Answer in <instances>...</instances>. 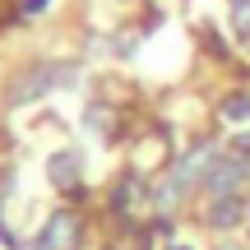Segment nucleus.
Masks as SVG:
<instances>
[{
	"instance_id": "nucleus-1",
	"label": "nucleus",
	"mask_w": 250,
	"mask_h": 250,
	"mask_svg": "<svg viewBox=\"0 0 250 250\" xmlns=\"http://www.w3.org/2000/svg\"><path fill=\"white\" fill-rule=\"evenodd\" d=\"M74 79H79V65H51V61H37V65H28V70L14 79L9 102H14V107H23V102H37V98H46V93L65 88V83H74Z\"/></svg>"
},
{
	"instance_id": "nucleus-2",
	"label": "nucleus",
	"mask_w": 250,
	"mask_h": 250,
	"mask_svg": "<svg viewBox=\"0 0 250 250\" xmlns=\"http://www.w3.org/2000/svg\"><path fill=\"white\" fill-rule=\"evenodd\" d=\"M213 158H218V148H213V144H195V148H190L186 158H181L176 167L167 171V181L158 186V204H162V208H171V204H176V199L186 195L190 186H195V181H204V176H208Z\"/></svg>"
},
{
	"instance_id": "nucleus-3",
	"label": "nucleus",
	"mask_w": 250,
	"mask_h": 250,
	"mask_svg": "<svg viewBox=\"0 0 250 250\" xmlns=\"http://www.w3.org/2000/svg\"><path fill=\"white\" fill-rule=\"evenodd\" d=\"M246 176H250V162L241 158V153H218L213 167H208V176H204V186L213 190V199H218V195H232Z\"/></svg>"
},
{
	"instance_id": "nucleus-4",
	"label": "nucleus",
	"mask_w": 250,
	"mask_h": 250,
	"mask_svg": "<svg viewBox=\"0 0 250 250\" xmlns=\"http://www.w3.org/2000/svg\"><path fill=\"white\" fill-rule=\"evenodd\" d=\"M74 241H79V218L51 213V218H46V227H42V236H37L33 246H23V250H70Z\"/></svg>"
},
{
	"instance_id": "nucleus-5",
	"label": "nucleus",
	"mask_w": 250,
	"mask_h": 250,
	"mask_svg": "<svg viewBox=\"0 0 250 250\" xmlns=\"http://www.w3.org/2000/svg\"><path fill=\"white\" fill-rule=\"evenodd\" d=\"M79 171H83V158L79 153H51V162H46V176H51V186L56 190H70V186H79Z\"/></svg>"
},
{
	"instance_id": "nucleus-6",
	"label": "nucleus",
	"mask_w": 250,
	"mask_h": 250,
	"mask_svg": "<svg viewBox=\"0 0 250 250\" xmlns=\"http://www.w3.org/2000/svg\"><path fill=\"white\" fill-rule=\"evenodd\" d=\"M250 213V208L241 204L236 195H218L213 204H208V227H218V232H227V227H236L241 218Z\"/></svg>"
},
{
	"instance_id": "nucleus-7",
	"label": "nucleus",
	"mask_w": 250,
	"mask_h": 250,
	"mask_svg": "<svg viewBox=\"0 0 250 250\" xmlns=\"http://www.w3.org/2000/svg\"><path fill=\"white\" fill-rule=\"evenodd\" d=\"M83 121H88V130H93V134H111V125H116V111H107L102 102H93Z\"/></svg>"
},
{
	"instance_id": "nucleus-8",
	"label": "nucleus",
	"mask_w": 250,
	"mask_h": 250,
	"mask_svg": "<svg viewBox=\"0 0 250 250\" xmlns=\"http://www.w3.org/2000/svg\"><path fill=\"white\" fill-rule=\"evenodd\" d=\"M218 116H223V121H246V116H250V98H246V93H232V98H223Z\"/></svg>"
},
{
	"instance_id": "nucleus-9",
	"label": "nucleus",
	"mask_w": 250,
	"mask_h": 250,
	"mask_svg": "<svg viewBox=\"0 0 250 250\" xmlns=\"http://www.w3.org/2000/svg\"><path fill=\"white\" fill-rule=\"evenodd\" d=\"M134 190H139V181H134V176H125L121 186H116V208H121V213L134 204Z\"/></svg>"
},
{
	"instance_id": "nucleus-10",
	"label": "nucleus",
	"mask_w": 250,
	"mask_h": 250,
	"mask_svg": "<svg viewBox=\"0 0 250 250\" xmlns=\"http://www.w3.org/2000/svg\"><path fill=\"white\" fill-rule=\"evenodd\" d=\"M232 28H236V37H241V42H250V0H246V5H236Z\"/></svg>"
},
{
	"instance_id": "nucleus-11",
	"label": "nucleus",
	"mask_w": 250,
	"mask_h": 250,
	"mask_svg": "<svg viewBox=\"0 0 250 250\" xmlns=\"http://www.w3.org/2000/svg\"><path fill=\"white\" fill-rule=\"evenodd\" d=\"M37 9H46V0H23V5H19V14H37Z\"/></svg>"
},
{
	"instance_id": "nucleus-12",
	"label": "nucleus",
	"mask_w": 250,
	"mask_h": 250,
	"mask_svg": "<svg viewBox=\"0 0 250 250\" xmlns=\"http://www.w3.org/2000/svg\"><path fill=\"white\" fill-rule=\"evenodd\" d=\"M236 148H241V153H250V134H241V139H236Z\"/></svg>"
},
{
	"instance_id": "nucleus-13",
	"label": "nucleus",
	"mask_w": 250,
	"mask_h": 250,
	"mask_svg": "<svg viewBox=\"0 0 250 250\" xmlns=\"http://www.w3.org/2000/svg\"><path fill=\"white\" fill-rule=\"evenodd\" d=\"M218 250H246V246H236V241H223V246H218Z\"/></svg>"
},
{
	"instance_id": "nucleus-14",
	"label": "nucleus",
	"mask_w": 250,
	"mask_h": 250,
	"mask_svg": "<svg viewBox=\"0 0 250 250\" xmlns=\"http://www.w3.org/2000/svg\"><path fill=\"white\" fill-rule=\"evenodd\" d=\"M232 5H246V0H232Z\"/></svg>"
},
{
	"instance_id": "nucleus-15",
	"label": "nucleus",
	"mask_w": 250,
	"mask_h": 250,
	"mask_svg": "<svg viewBox=\"0 0 250 250\" xmlns=\"http://www.w3.org/2000/svg\"><path fill=\"white\" fill-rule=\"evenodd\" d=\"M176 250H190V246H176Z\"/></svg>"
}]
</instances>
